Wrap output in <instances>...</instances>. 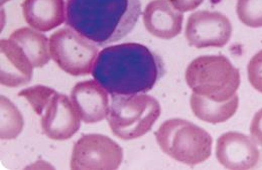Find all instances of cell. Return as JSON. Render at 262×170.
<instances>
[{"label": "cell", "mask_w": 262, "mask_h": 170, "mask_svg": "<svg viewBox=\"0 0 262 170\" xmlns=\"http://www.w3.org/2000/svg\"><path fill=\"white\" fill-rule=\"evenodd\" d=\"M171 4L181 12H188L198 8L204 0H169Z\"/></svg>", "instance_id": "7402d4cb"}, {"label": "cell", "mask_w": 262, "mask_h": 170, "mask_svg": "<svg viewBox=\"0 0 262 170\" xmlns=\"http://www.w3.org/2000/svg\"><path fill=\"white\" fill-rule=\"evenodd\" d=\"M162 113L159 101L148 95H112L108 124L112 133L122 140L145 135Z\"/></svg>", "instance_id": "5b68a950"}, {"label": "cell", "mask_w": 262, "mask_h": 170, "mask_svg": "<svg viewBox=\"0 0 262 170\" xmlns=\"http://www.w3.org/2000/svg\"><path fill=\"white\" fill-rule=\"evenodd\" d=\"M141 14L139 0H67L66 23L98 45L130 34Z\"/></svg>", "instance_id": "7a4b0ae2"}, {"label": "cell", "mask_w": 262, "mask_h": 170, "mask_svg": "<svg viewBox=\"0 0 262 170\" xmlns=\"http://www.w3.org/2000/svg\"><path fill=\"white\" fill-rule=\"evenodd\" d=\"M1 101V125L0 137L2 140L15 139L21 133L25 125L24 117L16 106L5 96L0 97Z\"/></svg>", "instance_id": "e0dca14e"}, {"label": "cell", "mask_w": 262, "mask_h": 170, "mask_svg": "<svg viewBox=\"0 0 262 170\" xmlns=\"http://www.w3.org/2000/svg\"><path fill=\"white\" fill-rule=\"evenodd\" d=\"M40 123L46 136L63 141L78 132L81 126V117L72 100L57 92L47 106Z\"/></svg>", "instance_id": "9c48e42d"}, {"label": "cell", "mask_w": 262, "mask_h": 170, "mask_svg": "<svg viewBox=\"0 0 262 170\" xmlns=\"http://www.w3.org/2000/svg\"><path fill=\"white\" fill-rule=\"evenodd\" d=\"M0 55V83L2 86L18 88L31 82L33 66L17 43L9 38L1 39Z\"/></svg>", "instance_id": "7c38bea8"}, {"label": "cell", "mask_w": 262, "mask_h": 170, "mask_svg": "<svg viewBox=\"0 0 262 170\" xmlns=\"http://www.w3.org/2000/svg\"><path fill=\"white\" fill-rule=\"evenodd\" d=\"M9 39L20 46L33 68H41L50 62V40L45 34L30 28H21L10 34Z\"/></svg>", "instance_id": "9a60e30c"}, {"label": "cell", "mask_w": 262, "mask_h": 170, "mask_svg": "<svg viewBox=\"0 0 262 170\" xmlns=\"http://www.w3.org/2000/svg\"><path fill=\"white\" fill-rule=\"evenodd\" d=\"M190 105L198 119L207 123L218 124L228 121L235 115L239 106V98L235 95L228 101L215 102L193 93Z\"/></svg>", "instance_id": "2e32d148"}, {"label": "cell", "mask_w": 262, "mask_h": 170, "mask_svg": "<svg viewBox=\"0 0 262 170\" xmlns=\"http://www.w3.org/2000/svg\"><path fill=\"white\" fill-rule=\"evenodd\" d=\"M123 160L122 148L102 134H86L74 145L71 169H117Z\"/></svg>", "instance_id": "52a82bcc"}, {"label": "cell", "mask_w": 262, "mask_h": 170, "mask_svg": "<svg viewBox=\"0 0 262 170\" xmlns=\"http://www.w3.org/2000/svg\"><path fill=\"white\" fill-rule=\"evenodd\" d=\"M8 1H9V0H1V4H2V5H3V4H4V3H6V2H8Z\"/></svg>", "instance_id": "603a6c76"}, {"label": "cell", "mask_w": 262, "mask_h": 170, "mask_svg": "<svg viewBox=\"0 0 262 170\" xmlns=\"http://www.w3.org/2000/svg\"><path fill=\"white\" fill-rule=\"evenodd\" d=\"M247 72L251 86L262 93V50L250 60L247 66Z\"/></svg>", "instance_id": "ffe728a7"}, {"label": "cell", "mask_w": 262, "mask_h": 170, "mask_svg": "<svg viewBox=\"0 0 262 170\" xmlns=\"http://www.w3.org/2000/svg\"><path fill=\"white\" fill-rule=\"evenodd\" d=\"M71 100L81 120L87 124L98 123L108 117L110 107L108 92L96 80H87L74 86Z\"/></svg>", "instance_id": "8fae6325"}, {"label": "cell", "mask_w": 262, "mask_h": 170, "mask_svg": "<svg viewBox=\"0 0 262 170\" xmlns=\"http://www.w3.org/2000/svg\"><path fill=\"white\" fill-rule=\"evenodd\" d=\"M56 93L57 92L50 87L37 85L24 89L18 93V96L27 99L37 115H42L43 110H46L47 106Z\"/></svg>", "instance_id": "d6986e66"}, {"label": "cell", "mask_w": 262, "mask_h": 170, "mask_svg": "<svg viewBox=\"0 0 262 170\" xmlns=\"http://www.w3.org/2000/svg\"><path fill=\"white\" fill-rule=\"evenodd\" d=\"M24 17L33 30L50 32L65 21V0H25Z\"/></svg>", "instance_id": "5bb4252c"}, {"label": "cell", "mask_w": 262, "mask_h": 170, "mask_svg": "<svg viewBox=\"0 0 262 170\" xmlns=\"http://www.w3.org/2000/svg\"><path fill=\"white\" fill-rule=\"evenodd\" d=\"M216 157L225 168L251 169L257 166L260 153L252 138L238 132H227L217 140Z\"/></svg>", "instance_id": "30bf717a"}, {"label": "cell", "mask_w": 262, "mask_h": 170, "mask_svg": "<svg viewBox=\"0 0 262 170\" xmlns=\"http://www.w3.org/2000/svg\"><path fill=\"white\" fill-rule=\"evenodd\" d=\"M240 72L224 56H201L186 69V82L196 95L225 102L236 95Z\"/></svg>", "instance_id": "3957f363"}, {"label": "cell", "mask_w": 262, "mask_h": 170, "mask_svg": "<svg viewBox=\"0 0 262 170\" xmlns=\"http://www.w3.org/2000/svg\"><path fill=\"white\" fill-rule=\"evenodd\" d=\"M185 34L189 44L196 48L223 47L229 42L232 25L220 12L200 10L189 16Z\"/></svg>", "instance_id": "ba28073f"}, {"label": "cell", "mask_w": 262, "mask_h": 170, "mask_svg": "<svg viewBox=\"0 0 262 170\" xmlns=\"http://www.w3.org/2000/svg\"><path fill=\"white\" fill-rule=\"evenodd\" d=\"M250 135L256 144L262 146V109L257 111L252 118L250 124Z\"/></svg>", "instance_id": "44dd1931"}, {"label": "cell", "mask_w": 262, "mask_h": 170, "mask_svg": "<svg viewBox=\"0 0 262 170\" xmlns=\"http://www.w3.org/2000/svg\"><path fill=\"white\" fill-rule=\"evenodd\" d=\"M164 74L162 58L149 47L125 42L103 48L92 76L111 95H134L149 92Z\"/></svg>", "instance_id": "6da1fadb"}, {"label": "cell", "mask_w": 262, "mask_h": 170, "mask_svg": "<svg viewBox=\"0 0 262 170\" xmlns=\"http://www.w3.org/2000/svg\"><path fill=\"white\" fill-rule=\"evenodd\" d=\"M146 31L156 37L171 39L182 33L184 15L169 0H152L143 11Z\"/></svg>", "instance_id": "4fadbf2b"}, {"label": "cell", "mask_w": 262, "mask_h": 170, "mask_svg": "<svg viewBox=\"0 0 262 170\" xmlns=\"http://www.w3.org/2000/svg\"><path fill=\"white\" fill-rule=\"evenodd\" d=\"M155 136L166 155L190 166L205 162L212 153L211 135L203 128L184 119L166 120Z\"/></svg>", "instance_id": "277c9868"}, {"label": "cell", "mask_w": 262, "mask_h": 170, "mask_svg": "<svg viewBox=\"0 0 262 170\" xmlns=\"http://www.w3.org/2000/svg\"><path fill=\"white\" fill-rule=\"evenodd\" d=\"M236 13L246 27L262 28V0H237Z\"/></svg>", "instance_id": "ac0fdd59"}, {"label": "cell", "mask_w": 262, "mask_h": 170, "mask_svg": "<svg viewBox=\"0 0 262 170\" xmlns=\"http://www.w3.org/2000/svg\"><path fill=\"white\" fill-rule=\"evenodd\" d=\"M50 54L53 61L72 76L92 74L98 57V45L71 28L61 29L50 36Z\"/></svg>", "instance_id": "8992f818"}]
</instances>
